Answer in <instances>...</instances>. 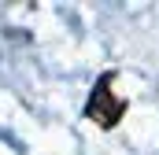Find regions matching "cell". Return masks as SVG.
Segmentation results:
<instances>
[{
  "label": "cell",
  "mask_w": 159,
  "mask_h": 155,
  "mask_svg": "<svg viewBox=\"0 0 159 155\" xmlns=\"http://www.w3.org/2000/svg\"><path fill=\"white\" fill-rule=\"evenodd\" d=\"M111 81H115V70H104V74L96 78V85H93V92H89V104H85V118H93L100 129H115L126 115V100L111 92Z\"/></svg>",
  "instance_id": "cell-1"
}]
</instances>
